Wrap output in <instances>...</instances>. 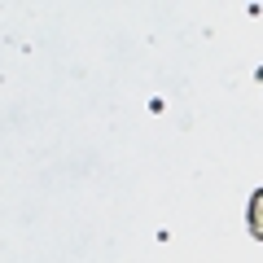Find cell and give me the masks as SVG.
Instances as JSON below:
<instances>
[{"label": "cell", "instance_id": "1", "mask_svg": "<svg viewBox=\"0 0 263 263\" xmlns=\"http://www.w3.org/2000/svg\"><path fill=\"white\" fill-rule=\"evenodd\" d=\"M250 228H254V237H263V193H254V202H250Z\"/></svg>", "mask_w": 263, "mask_h": 263}]
</instances>
